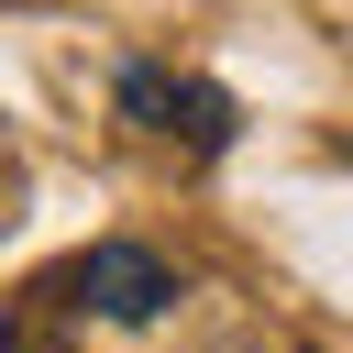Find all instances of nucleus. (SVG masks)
I'll list each match as a JSON object with an SVG mask.
<instances>
[{
    "label": "nucleus",
    "mask_w": 353,
    "mask_h": 353,
    "mask_svg": "<svg viewBox=\"0 0 353 353\" xmlns=\"http://www.w3.org/2000/svg\"><path fill=\"white\" fill-rule=\"evenodd\" d=\"M44 298H55V309H99V320H154V309L176 298V265L143 254V243H88V254H66V265L44 276Z\"/></svg>",
    "instance_id": "nucleus-2"
},
{
    "label": "nucleus",
    "mask_w": 353,
    "mask_h": 353,
    "mask_svg": "<svg viewBox=\"0 0 353 353\" xmlns=\"http://www.w3.org/2000/svg\"><path fill=\"white\" fill-rule=\"evenodd\" d=\"M342 165H353V132H342Z\"/></svg>",
    "instance_id": "nucleus-3"
},
{
    "label": "nucleus",
    "mask_w": 353,
    "mask_h": 353,
    "mask_svg": "<svg viewBox=\"0 0 353 353\" xmlns=\"http://www.w3.org/2000/svg\"><path fill=\"white\" fill-rule=\"evenodd\" d=\"M110 99H121V121H143L154 143H188V154H221V143L243 132L232 88H210V77H165V66H143V55L110 77Z\"/></svg>",
    "instance_id": "nucleus-1"
}]
</instances>
